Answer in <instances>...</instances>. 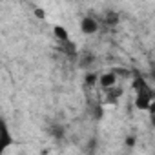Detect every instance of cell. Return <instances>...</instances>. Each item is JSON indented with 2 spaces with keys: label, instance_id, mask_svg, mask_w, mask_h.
<instances>
[{
  "label": "cell",
  "instance_id": "cell-1",
  "mask_svg": "<svg viewBox=\"0 0 155 155\" xmlns=\"http://www.w3.org/2000/svg\"><path fill=\"white\" fill-rule=\"evenodd\" d=\"M135 91H137V97H135V104L139 110H150V106L153 104V93L151 90L146 86V82L142 79H137L135 81Z\"/></svg>",
  "mask_w": 155,
  "mask_h": 155
},
{
  "label": "cell",
  "instance_id": "cell-2",
  "mask_svg": "<svg viewBox=\"0 0 155 155\" xmlns=\"http://www.w3.org/2000/svg\"><path fill=\"white\" fill-rule=\"evenodd\" d=\"M15 142V139L11 137V133H9V128H8V124H6V120L2 122V131H0V150H8L11 144Z\"/></svg>",
  "mask_w": 155,
  "mask_h": 155
},
{
  "label": "cell",
  "instance_id": "cell-3",
  "mask_svg": "<svg viewBox=\"0 0 155 155\" xmlns=\"http://www.w3.org/2000/svg\"><path fill=\"white\" fill-rule=\"evenodd\" d=\"M81 29H82V33H86V35H93V33L99 31V22H97L93 17H84L82 22H81Z\"/></svg>",
  "mask_w": 155,
  "mask_h": 155
},
{
  "label": "cell",
  "instance_id": "cell-4",
  "mask_svg": "<svg viewBox=\"0 0 155 155\" xmlns=\"http://www.w3.org/2000/svg\"><path fill=\"white\" fill-rule=\"evenodd\" d=\"M115 82H117V75H115V73H106V75L101 77V86H102L106 91L111 90V88H115Z\"/></svg>",
  "mask_w": 155,
  "mask_h": 155
},
{
  "label": "cell",
  "instance_id": "cell-5",
  "mask_svg": "<svg viewBox=\"0 0 155 155\" xmlns=\"http://www.w3.org/2000/svg\"><path fill=\"white\" fill-rule=\"evenodd\" d=\"M55 37H57L60 42H68V40H69V38H68L66 29H64V28H60V26H57V28H55Z\"/></svg>",
  "mask_w": 155,
  "mask_h": 155
},
{
  "label": "cell",
  "instance_id": "cell-6",
  "mask_svg": "<svg viewBox=\"0 0 155 155\" xmlns=\"http://www.w3.org/2000/svg\"><path fill=\"white\" fill-rule=\"evenodd\" d=\"M102 20H104L106 24H115V22L119 20V17H117L115 13H106V15L102 17Z\"/></svg>",
  "mask_w": 155,
  "mask_h": 155
},
{
  "label": "cell",
  "instance_id": "cell-7",
  "mask_svg": "<svg viewBox=\"0 0 155 155\" xmlns=\"http://www.w3.org/2000/svg\"><path fill=\"white\" fill-rule=\"evenodd\" d=\"M150 117H151V122L155 124V101H153V104L150 106Z\"/></svg>",
  "mask_w": 155,
  "mask_h": 155
}]
</instances>
